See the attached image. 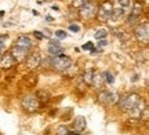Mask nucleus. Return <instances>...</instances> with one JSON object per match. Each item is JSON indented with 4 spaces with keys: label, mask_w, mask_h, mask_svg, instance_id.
<instances>
[{
    "label": "nucleus",
    "mask_w": 149,
    "mask_h": 135,
    "mask_svg": "<svg viewBox=\"0 0 149 135\" xmlns=\"http://www.w3.org/2000/svg\"><path fill=\"white\" fill-rule=\"evenodd\" d=\"M93 73H94V69H87L83 75V81L88 86L91 84V80H93Z\"/></svg>",
    "instance_id": "nucleus-18"
},
{
    "label": "nucleus",
    "mask_w": 149,
    "mask_h": 135,
    "mask_svg": "<svg viewBox=\"0 0 149 135\" xmlns=\"http://www.w3.org/2000/svg\"><path fill=\"white\" fill-rule=\"evenodd\" d=\"M107 46V40H98V47L100 48H104Z\"/></svg>",
    "instance_id": "nucleus-29"
},
{
    "label": "nucleus",
    "mask_w": 149,
    "mask_h": 135,
    "mask_svg": "<svg viewBox=\"0 0 149 135\" xmlns=\"http://www.w3.org/2000/svg\"><path fill=\"white\" fill-rule=\"evenodd\" d=\"M81 48H83V50H90V51H91V50L94 48V44L91 43V42H87L86 44H83V47H81Z\"/></svg>",
    "instance_id": "nucleus-26"
},
{
    "label": "nucleus",
    "mask_w": 149,
    "mask_h": 135,
    "mask_svg": "<svg viewBox=\"0 0 149 135\" xmlns=\"http://www.w3.org/2000/svg\"><path fill=\"white\" fill-rule=\"evenodd\" d=\"M50 44H51V46H58L59 40L58 39H51V40H50Z\"/></svg>",
    "instance_id": "nucleus-30"
},
{
    "label": "nucleus",
    "mask_w": 149,
    "mask_h": 135,
    "mask_svg": "<svg viewBox=\"0 0 149 135\" xmlns=\"http://www.w3.org/2000/svg\"><path fill=\"white\" fill-rule=\"evenodd\" d=\"M33 36L36 39H39V40H42V39L44 37V35H43L42 32H39V30H35V32H33Z\"/></svg>",
    "instance_id": "nucleus-27"
},
{
    "label": "nucleus",
    "mask_w": 149,
    "mask_h": 135,
    "mask_svg": "<svg viewBox=\"0 0 149 135\" xmlns=\"http://www.w3.org/2000/svg\"><path fill=\"white\" fill-rule=\"evenodd\" d=\"M55 36H57V39H65L68 35H66V32L65 30H61V29H58L57 32H55Z\"/></svg>",
    "instance_id": "nucleus-25"
},
{
    "label": "nucleus",
    "mask_w": 149,
    "mask_h": 135,
    "mask_svg": "<svg viewBox=\"0 0 149 135\" xmlns=\"http://www.w3.org/2000/svg\"><path fill=\"white\" fill-rule=\"evenodd\" d=\"M72 65V61H70L69 57L66 55H58V57H54L53 61H51V66H53L55 70H59V72H64L66 70L69 66Z\"/></svg>",
    "instance_id": "nucleus-5"
},
{
    "label": "nucleus",
    "mask_w": 149,
    "mask_h": 135,
    "mask_svg": "<svg viewBox=\"0 0 149 135\" xmlns=\"http://www.w3.org/2000/svg\"><path fill=\"white\" fill-rule=\"evenodd\" d=\"M68 135H80V134L76 132V131H72V132H68Z\"/></svg>",
    "instance_id": "nucleus-33"
},
{
    "label": "nucleus",
    "mask_w": 149,
    "mask_h": 135,
    "mask_svg": "<svg viewBox=\"0 0 149 135\" xmlns=\"http://www.w3.org/2000/svg\"><path fill=\"white\" fill-rule=\"evenodd\" d=\"M10 54L13 55V58L17 61V62H19V61H25L26 60V57H28V53L26 50H24V48H19L18 46H13L11 47V50H10Z\"/></svg>",
    "instance_id": "nucleus-11"
},
{
    "label": "nucleus",
    "mask_w": 149,
    "mask_h": 135,
    "mask_svg": "<svg viewBox=\"0 0 149 135\" xmlns=\"http://www.w3.org/2000/svg\"><path fill=\"white\" fill-rule=\"evenodd\" d=\"M117 6H120L123 8H126L127 11H130V8H131V0H117Z\"/></svg>",
    "instance_id": "nucleus-22"
},
{
    "label": "nucleus",
    "mask_w": 149,
    "mask_h": 135,
    "mask_svg": "<svg viewBox=\"0 0 149 135\" xmlns=\"http://www.w3.org/2000/svg\"><path fill=\"white\" fill-rule=\"evenodd\" d=\"M0 135H1V134H0Z\"/></svg>",
    "instance_id": "nucleus-34"
},
{
    "label": "nucleus",
    "mask_w": 149,
    "mask_h": 135,
    "mask_svg": "<svg viewBox=\"0 0 149 135\" xmlns=\"http://www.w3.org/2000/svg\"><path fill=\"white\" fill-rule=\"evenodd\" d=\"M135 39L138 40L139 43H144V44H148L149 42V29H148V24L144 22V24H141L135 28Z\"/></svg>",
    "instance_id": "nucleus-8"
},
{
    "label": "nucleus",
    "mask_w": 149,
    "mask_h": 135,
    "mask_svg": "<svg viewBox=\"0 0 149 135\" xmlns=\"http://www.w3.org/2000/svg\"><path fill=\"white\" fill-rule=\"evenodd\" d=\"M64 53V48L61 47V46H48V54L51 55V57H58V55H61Z\"/></svg>",
    "instance_id": "nucleus-17"
},
{
    "label": "nucleus",
    "mask_w": 149,
    "mask_h": 135,
    "mask_svg": "<svg viewBox=\"0 0 149 135\" xmlns=\"http://www.w3.org/2000/svg\"><path fill=\"white\" fill-rule=\"evenodd\" d=\"M17 64V61L13 58V55L10 53H4L0 57V68L1 69H10Z\"/></svg>",
    "instance_id": "nucleus-12"
},
{
    "label": "nucleus",
    "mask_w": 149,
    "mask_h": 135,
    "mask_svg": "<svg viewBox=\"0 0 149 135\" xmlns=\"http://www.w3.org/2000/svg\"><path fill=\"white\" fill-rule=\"evenodd\" d=\"M146 112V103H145V101L141 98L139 99V102L134 106L130 112H128V114L133 117V119H141L142 117V114Z\"/></svg>",
    "instance_id": "nucleus-9"
},
{
    "label": "nucleus",
    "mask_w": 149,
    "mask_h": 135,
    "mask_svg": "<svg viewBox=\"0 0 149 135\" xmlns=\"http://www.w3.org/2000/svg\"><path fill=\"white\" fill-rule=\"evenodd\" d=\"M97 10H98V6L91 0H87L84 4L80 7V15L84 19H90V18L97 15Z\"/></svg>",
    "instance_id": "nucleus-6"
},
{
    "label": "nucleus",
    "mask_w": 149,
    "mask_h": 135,
    "mask_svg": "<svg viewBox=\"0 0 149 135\" xmlns=\"http://www.w3.org/2000/svg\"><path fill=\"white\" fill-rule=\"evenodd\" d=\"M102 77H104V83H108V84H113V81H115V77H113V75H112L109 70L104 72Z\"/></svg>",
    "instance_id": "nucleus-19"
},
{
    "label": "nucleus",
    "mask_w": 149,
    "mask_h": 135,
    "mask_svg": "<svg viewBox=\"0 0 149 135\" xmlns=\"http://www.w3.org/2000/svg\"><path fill=\"white\" fill-rule=\"evenodd\" d=\"M4 54V44L3 43H0V57Z\"/></svg>",
    "instance_id": "nucleus-31"
},
{
    "label": "nucleus",
    "mask_w": 149,
    "mask_h": 135,
    "mask_svg": "<svg viewBox=\"0 0 149 135\" xmlns=\"http://www.w3.org/2000/svg\"><path fill=\"white\" fill-rule=\"evenodd\" d=\"M112 10H113V4H112L111 1H104V3L98 7V10H97L98 19L101 22H108L111 19Z\"/></svg>",
    "instance_id": "nucleus-3"
},
{
    "label": "nucleus",
    "mask_w": 149,
    "mask_h": 135,
    "mask_svg": "<svg viewBox=\"0 0 149 135\" xmlns=\"http://www.w3.org/2000/svg\"><path fill=\"white\" fill-rule=\"evenodd\" d=\"M91 84H93L94 87H97V88H101V87L104 86V77H102V73H100V72H95V70H94Z\"/></svg>",
    "instance_id": "nucleus-16"
},
{
    "label": "nucleus",
    "mask_w": 149,
    "mask_h": 135,
    "mask_svg": "<svg viewBox=\"0 0 149 135\" xmlns=\"http://www.w3.org/2000/svg\"><path fill=\"white\" fill-rule=\"evenodd\" d=\"M36 98L39 99V101H42V102H47L48 98H50V95H48L47 91H39L36 94Z\"/></svg>",
    "instance_id": "nucleus-21"
},
{
    "label": "nucleus",
    "mask_w": 149,
    "mask_h": 135,
    "mask_svg": "<svg viewBox=\"0 0 149 135\" xmlns=\"http://www.w3.org/2000/svg\"><path fill=\"white\" fill-rule=\"evenodd\" d=\"M139 97L138 94H135V92H131V94H124V95H120L119 97V101H117V105H119V108L124 110V112H130L131 109L139 102Z\"/></svg>",
    "instance_id": "nucleus-1"
},
{
    "label": "nucleus",
    "mask_w": 149,
    "mask_h": 135,
    "mask_svg": "<svg viewBox=\"0 0 149 135\" xmlns=\"http://www.w3.org/2000/svg\"><path fill=\"white\" fill-rule=\"evenodd\" d=\"M119 97L120 94L117 91H113V90H101L100 94H98V101L104 105H116L117 101H119Z\"/></svg>",
    "instance_id": "nucleus-2"
},
{
    "label": "nucleus",
    "mask_w": 149,
    "mask_h": 135,
    "mask_svg": "<svg viewBox=\"0 0 149 135\" xmlns=\"http://www.w3.org/2000/svg\"><path fill=\"white\" fill-rule=\"evenodd\" d=\"M68 128L65 127V125H61V127H58V130H57V134L58 135H68Z\"/></svg>",
    "instance_id": "nucleus-24"
},
{
    "label": "nucleus",
    "mask_w": 149,
    "mask_h": 135,
    "mask_svg": "<svg viewBox=\"0 0 149 135\" xmlns=\"http://www.w3.org/2000/svg\"><path fill=\"white\" fill-rule=\"evenodd\" d=\"M21 105L28 113H33V112H36L37 109H39V106H40V101L36 98V95H26V97L22 99Z\"/></svg>",
    "instance_id": "nucleus-7"
},
{
    "label": "nucleus",
    "mask_w": 149,
    "mask_h": 135,
    "mask_svg": "<svg viewBox=\"0 0 149 135\" xmlns=\"http://www.w3.org/2000/svg\"><path fill=\"white\" fill-rule=\"evenodd\" d=\"M7 39H8L7 36H0V43L4 44V42H7Z\"/></svg>",
    "instance_id": "nucleus-32"
},
{
    "label": "nucleus",
    "mask_w": 149,
    "mask_h": 135,
    "mask_svg": "<svg viewBox=\"0 0 149 135\" xmlns=\"http://www.w3.org/2000/svg\"><path fill=\"white\" fill-rule=\"evenodd\" d=\"M108 35H109L108 30H105V29H98L95 32V35H94V37H95L97 40H105Z\"/></svg>",
    "instance_id": "nucleus-20"
},
{
    "label": "nucleus",
    "mask_w": 149,
    "mask_h": 135,
    "mask_svg": "<svg viewBox=\"0 0 149 135\" xmlns=\"http://www.w3.org/2000/svg\"><path fill=\"white\" fill-rule=\"evenodd\" d=\"M142 12H144V6H142V3L135 1L133 4V10H131L130 15H128V24H130L131 26H135L139 22L141 17H142Z\"/></svg>",
    "instance_id": "nucleus-4"
},
{
    "label": "nucleus",
    "mask_w": 149,
    "mask_h": 135,
    "mask_svg": "<svg viewBox=\"0 0 149 135\" xmlns=\"http://www.w3.org/2000/svg\"><path fill=\"white\" fill-rule=\"evenodd\" d=\"M86 124H87V121H86V117H83V116H77L73 120V128L76 132H80V131L84 130Z\"/></svg>",
    "instance_id": "nucleus-15"
},
{
    "label": "nucleus",
    "mask_w": 149,
    "mask_h": 135,
    "mask_svg": "<svg viewBox=\"0 0 149 135\" xmlns=\"http://www.w3.org/2000/svg\"><path fill=\"white\" fill-rule=\"evenodd\" d=\"M86 1H87V0H72V6H73V7H76V8H80V7L84 4Z\"/></svg>",
    "instance_id": "nucleus-23"
},
{
    "label": "nucleus",
    "mask_w": 149,
    "mask_h": 135,
    "mask_svg": "<svg viewBox=\"0 0 149 135\" xmlns=\"http://www.w3.org/2000/svg\"><path fill=\"white\" fill-rule=\"evenodd\" d=\"M26 66L29 69H36L37 66L42 64V55L39 54V53H32V54H29L26 57Z\"/></svg>",
    "instance_id": "nucleus-10"
},
{
    "label": "nucleus",
    "mask_w": 149,
    "mask_h": 135,
    "mask_svg": "<svg viewBox=\"0 0 149 135\" xmlns=\"http://www.w3.org/2000/svg\"><path fill=\"white\" fill-rule=\"evenodd\" d=\"M69 29H70V30H72V32H79V30H80L79 25H70V26H69Z\"/></svg>",
    "instance_id": "nucleus-28"
},
{
    "label": "nucleus",
    "mask_w": 149,
    "mask_h": 135,
    "mask_svg": "<svg viewBox=\"0 0 149 135\" xmlns=\"http://www.w3.org/2000/svg\"><path fill=\"white\" fill-rule=\"evenodd\" d=\"M127 14H128V11L126 10V8H123L120 6H116V7H113V10H112L111 19H113V21H120V19L124 18Z\"/></svg>",
    "instance_id": "nucleus-14"
},
{
    "label": "nucleus",
    "mask_w": 149,
    "mask_h": 135,
    "mask_svg": "<svg viewBox=\"0 0 149 135\" xmlns=\"http://www.w3.org/2000/svg\"><path fill=\"white\" fill-rule=\"evenodd\" d=\"M15 46H18L19 48L26 50L28 53H31V51H32V47H33V43L28 36H19V37L17 39Z\"/></svg>",
    "instance_id": "nucleus-13"
}]
</instances>
